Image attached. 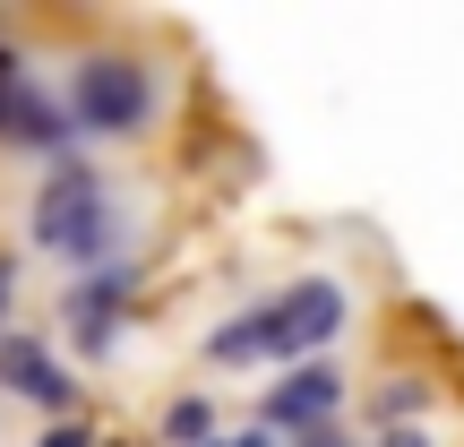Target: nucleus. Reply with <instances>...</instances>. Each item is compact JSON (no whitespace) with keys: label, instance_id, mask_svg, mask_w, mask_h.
<instances>
[{"label":"nucleus","instance_id":"f257e3e1","mask_svg":"<svg viewBox=\"0 0 464 447\" xmlns=\"http://www.w3.org/2000/svg\"><path fill=\"white\" fill-rule=\"evenodd\" d=\"M147 121H155L147 61H130V52H86L78 78H69V130H86V138H138Z\"/></svg>","mask_w":464,"mask_h":447},{"label":"nucleus","instance_id":"f03ea898","mask_svg":"<svg viewBox=\"0 0 464 447\" xmlns=\"http://www.w3.org/2000/svg\"><path fill=\"white\" fill-rule=\"evenodd\" d=\"M34 241L61 249L69 267H103V249H112V207H103L95 164H61L34 189Z\"/></svg>","mask_w":464,"mask_h":447},{"label":"nucleus","instance_id":"7ed1b4c3","mask_svg":"<svg viewBox=\"0 0 464 447\" xmlns=\"http://www.w3.org/2000/svg\"><path fill=\"white\" fill-rule=\"evenodd\" d=\"M335 335H344V293H335V276H301L293 293L266 301V362L301 370V362H318Z\"/></svg>","mask_w":464,"mask_h":447},{"label":"nucleus","instance_id":"20e7f679","mask_svg":"<svg viewBox=\"0 0 464 447\" xmlns=\"http://www.w3.org/2000/svg\"><path fill=\"white\" fill-rule=\"evenodd\" d=\"M130 293H138V276L130 267H86V284H69V335H78L86 353H112V327H121V310H130Z\"/></svg>","mask_w":464,"mask_h":447},{"label":"nucleus","instance_id":"39448f33","mask_svg":"<svg viewBox=\"0 0 464 447\" xmlns=\"http://www.w3.org/2000/svg\"><path fill=\"white\" fill-rule=\"evenodd\" d=\"M344 404V379H335L327 362H301V370H284L276 379V396H266V439L276 431H327V413Z\"/></svg>","mask_w":464,"mask_h":447},{"label":"nucleus","instance_id":"423d86ee","mask_svg":"<svg viewBox=\"0 0 464 447\" xmlns=\"http://www.w3.org/2000/svg\"><path fill=\"white\" fill-rule=\"evenodd\" d=\"M0 387L26 404H44V413H69V370L52 362L34 335H0Z\"/></svg>","mask_w":464,"mask_h":447},{"label":"nucleus","instance_id":"0eeeda50","mask_svg":"<svg viewBox=\"0 0 464 447\" xmlns=\"http://www.w3.org/2000/svg\"><path fill=\"white\" fill-rule=\"evenodd\" d=\"M207 362H224V370L266 362V301H258V310H241V318H224V327L207 335Z\"/></svg>","mask_w":464,"mask_h":447},{"label":"nucleus","instance_id":"6e6552de","mask_svg":"<svg viewBox=\"0 0 464 447\" xmlns=\"http://www.w3.org/2000/svg\"><path fill=\"white\" fill-rule=\"evenodd\" d=\"M164 439L172 447H216V404H207V396H181L164 413Z\"/></svg>","mask_w":464,"mask_h":447},{"label":"nucleus","instance_id":"1a4fd4ad","mask_svg":"<svg viewBox=\"0 0 464 447\" xmlns=\"http://www.w3.org/2000/svg\"><path fill=\"white\" fill-rule=\"evenodd\" d=\"M404 413H421V387L404 379V387H387L379 404H370V422H379V431H404Z\"/></svg>","mask_w":464,"mask_h":447},{"label":"nucleus","instance_id":"9d476101","mask_svg":"<svg viewBox=\"0 0 464 447\" xmlns=\"http://www.w3.org/2000/svg\"><path fill=\"white\" fill-rule=\"evenodd\" d=\"M44 447H95V431H86V422H52Z\"/></svg>","mask_w":464,"mask_h":447},{"label":"nucleus","instance_id":"9b49d317","mask_svg":"<svg viewBox=\"0 0 464 447\" xmlns=\"http://www.w3.org/2000/svg\"><path fill=\"white\" fill-rule=\"evenodd\" d=\"M293 447H344V439H335V431H301Z\"/></svg>","mask_w":464,"mask_h":447},{"label":"nucleus","instance_id":"f8f14e48","mask_svg":"<svg viewBox=\"0 0 464 447\" xmlns=\"http://www.w3.org/2000/svg\"><path fill=\"white\" fill-rule=\"evenodd\" d=\"M379 447H430V439H421V431H387Z\"/></svg>","mask_w":464,"mask_h":447},{"label":"nucleus","instance_id":"ddd939ff","mask_svg":"<svg viewBox=\"0 0 464 447\" xmlns=\"http://www.w3.org/2000/svg\"><path fill=\"white\" fill-rule=\"evenodd\" d=\"M216 447H276V439H266V431H241V439H216Z\"/></svg>","mask_w":464,"mask_h":447},{"label":"nucleus","instance_id":"4468645a","mask_svg":"<svg viewBox=\"0 0 464 447\" xmlns=\"http://www.w3.org/2000/svg\"><path fill=\"white\" fill-rule=\"evenodd\" d=\"M9 284H17V267H9V258H0V310H9Z\"/></svg>","mask_w":464,"mask_h":447}]
</instances>
